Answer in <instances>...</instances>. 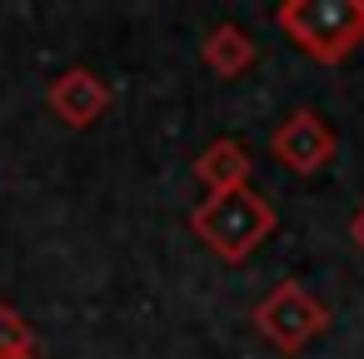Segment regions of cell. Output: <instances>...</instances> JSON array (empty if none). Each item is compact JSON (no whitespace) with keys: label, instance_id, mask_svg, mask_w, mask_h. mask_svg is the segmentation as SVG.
Returning <instances> with one entry per match:
<instances>
[{"label":"cell","instance_id":"6da1fadb","mask_svg":"<svg viewBox=\"0 0 364 359\" xmlns=\"http://www.w3.org/2000/svg\"><path fill=\"white\" fill-rule=\"evenodd\" d=\"M274 225H279V215H274V205H269L255 185L230 190V195H205V200L190 210L195 240H200L215 259H225V264H245V259L274 235Z\"/></svg>","mask_w":364,"mask_h":359},{"label":"cell","instance_id":"7a4b0ae2","mask_svg":"<svg viewBox=\"0 0 364 359\" xmlns=\"http://www.w3.org/2000/svg\"><path fill=\"white\" fill-rule=\"evenodd\" d=\"M274 26L314 65H344L364 45V0H284Z\"/></svg>","mask_w":364,"mask_h":359},{"label":"cell","instance_id":"3957f363","mask_svg":"<svg viewBox=\"0 0 364 359\" xmlns=\"http://www.w3.org/2000/svg\"><path fill=\"white\" fill-rule=\"evenodd\" d=\"M255 329L264 344H274L279 354H304L324 329H329V304H319L299 279H279L259 304H255Z\"/></svg>","mask_w":364,"mask_h":359},{"label":"cell","instance_id":"277c9868","mask_svg":"<svg viewBox=\"0 0 364 359\" xmlns=\"http://www.w3.org/2000/svg\"><path fill=\"white\" fill-rule=\"evenodd\" d=\"M334 150H339V135H334V125H329L314 105L289 110V115L274 125V135H269V155H274L289 175H319V170L334 160Z\"/></svg>","mask_w":364,"mask_h":359},{"label":"cell","instance_id":"5b68a950","mask_svg":"<svg viewBox=\"0 0 364 359\" xmlns=\"http://www.w3.org/2000/svg\"><path fill=\"white\" fill-rule=\"evenodd\" d=\"M110 100H115L110 80H105L100 70H90V65H70V70H60V75L46 85V105H50V115H55L65 130H90V125L110 110Z\"/></svg>","mask_w":364,"mask_h":359},{"label":"cell","instance_id":"8992f818","mask_svg":"<svg viewBox=\"0 0 364 359\" xmlns=\"http://www.w3.org/2000/svg\"><path fill=\"white\" fill-rule=\"evenodd\" d=\"M250 170H255L250 150H245L240 140H230V135L210 140V145L200 150V160H195V180L205 185V195H230V190H245V185H250Z\"/></svg>","mask_w":364,"mask_h":359},{"label":"cell","instance_id":"52a82bcc","mask_svg":"<svg viewBox=\"0 0 364 359\" xmlns=\"http://www.w3.org/2000/svg\"><path fill=\"white\" fill-rule=\"evenodd\" d=\"M200 60L220 75V80H240L255 60H259V50H255V41H250V31L245 26H235V21H220L210 36H205V45H200Z\"/></svg>","mask_w":364,"mask_h":359},{"label":"cell","instance_id":"ba28073f","mask_svg":"<svg viewBox=\"0 0 364 359\" xmlns=\"http://www.w3.org/2000/svg\"><path fill=\"white\" fill-rule=\"evenodd\" d=\"M26 354H36V329L16 304L0 299V359H26Z\"/></svg>","mask_w":364,"mask_h":359},{"label":"cell","instance_id":"9c48e42d","mask_svg":"<svg viewBox=\"0 0 364 359\" xmlns=\"http://www.w3.org/2000/svg\"><path fill=\"white\" fill-rule=\"evenodd\" d=\"M349 240H354V250L364 254V205H359V210L349 215Z\"/></svg>","mask_w":364,"mask_h":359},{"label":"cell","instance_id":"30bf717a","mask_svg":"<svg viewBox=\"0 0 364 359\" xmlns=\"http://www.w3.org/2000/svg\"><path fill=\"white\" fill-rule=\"evenodd\" d=\"M26 359H36V354H26Z\"/></svg>","mask_w":364,"mask_h":359}]
</instances>
